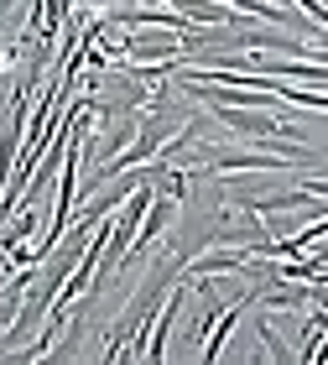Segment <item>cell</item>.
Returning <instances> with one entry per match:
<instances>
[{
  "label": "cell",
  "mask_w": 328,
  "mask_h": 365,
  "mask_svg": "<svg viewBox=\"0 0 328 365\" xmlns=\"http://www.w3.org/2000/svg\"><path fill=\"white\" fill-rule=\"evenodd\" d=\"M255 324V334H260V344H266V350L276 355V360H297V350H292V344L282 339V334H276V329H271V319H250Z\"/></svg>",
  "instance_id": "1"
}]
</instances>
